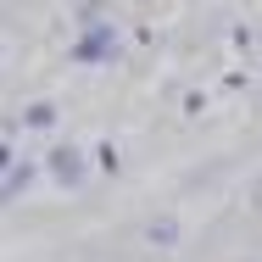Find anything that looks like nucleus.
Instances as JSON below:
<instances>
[{
  "instance_id": "f257e3e1",
  "label": "nucleus",
  "mask_w": 262,
  "mask_h": 262,
  "mask_svg": "<svg viewBox=\"0 0 262 262\" xmlns=\"http://www.w3.org/2000/svg\"><path fill=\"white\" fill-rule=\"evenodd\" d=\"M106 51H112V34H95V39H84V45H78L84 61H90V56H106Z\"/></svg>"
},
{
  "instance_id": "f03ea898",
  "label": "nucleus",
  "mask_w": 262,
  "mask_h": 262,
  "mask_svg": "<svg viewBox=\"0 0 262 262\" xmlns=\"http://www.w3.org/2000/svg\"><path fill=\"white\" fill-rule=\"evenodd\" d=\"M56 179H78V157H73V151L56 157Z\"/></svg>"
}]
</instances>
